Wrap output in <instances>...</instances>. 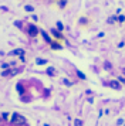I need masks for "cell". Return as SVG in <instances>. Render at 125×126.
I'll return each mask as SVG.
<instances>
[{
    "mask_svg": "<svg viewBox=\"0 0 125 126\" xmlns=\"http://www.w3.org/2000/svg\"><path fill=\"white\" fill-rule=\"evenodd\" d=\"M11 123L13 125H24L26 123V118L21 116V115H19L17 112L13 113V118H11Z\"/></svg>",
    "mask_w": 125,
    "mask_h": 126,
    "instance_id": "6da1fadb",
    "label": "cell"
},
{
    "mask_svg": "<svg viewBox=\"0 0 125 126\" xmlns=\"http://www.w3.org/2000/svg\"><path fill=\"white\" fill-rule=\"evenodd\" d=\"M23 71V68L21 67H17V68H13V69H4L3 72H1V75L3 77H14V75H17L19 72H21Z\"/></svg>",
    "mask_w": 125,
    "mask_h": 126,
    "instance_id": "7a4b0ae2",
    "label": "cell"
},
{
    "mask_svg": "<svg viewBox=\"0 0 125 126\" xmlns=\"http://www.w3.org/2000/svg\"><path fill=\"white\" fill-rule=\"evenodd\" d=\"M9 55H11V57H21V55H24V50L23 48H16V50L9 52Z\"/></svg>",
    "mask_w": 125,
    "mask_h": 126,
    "instance_id": "3957f363",
    "label": "cell"
},
{
    "mask_svg": "<svg viewBox=\"0 0 125 126\" xmlns=\"http://www.w3.org/2000/svg\"><path fill=\"white\" fill-rule=\"evenodd\" d=\"M28 34L31 35V37H36V35L39 34V29L36 26H30L28 27Z\"/></svg>",
    "mask_w": 125,
    "mask_h": 126,
    "instance_id": "277c9868",
    "label": "cell"
},
{
    "mask_svg": "<svg viewBox=\"0 0 125 126\" xmlns=\"http://www.w3.org/2000/svg\"><path fill=\"white\" fill-rule=\"evenodd\" d=\"M108 85L111 86V88H114V89H121V85H119L117 81H111V82H109Z\"/></svg>",
    "mask_w": 125,
    "mask_h": 126,
    "instance_id": "5b68a950",
    "label": "cell"
},
{
    "mask_svg": "<svg viewBox=\"0 0 125 126\" xmlns=\"http://www.w3.org/2000/svg\"><path fill=\"white\" fill-rule=\"evenodd\" d=\"M40 33H41V34H43V38H44V40L47 41V43H50V44H51V38H50V37H48V34H47V33H45L44 30H41V31H40Z\"/></svg>",
    "mask_w": 125,
    "mask_h": 126,
    "instance_id": "8992f818",
    "label": "cell"
},
{
    "mask_svg": "<svg viewBox=\"0 0 125 126\" xmlns=\"http://www.w3.org/2000/svg\"><path fill=\"white\" fill-rule=\"evenodd\" d=\"M51 33H53V34L56 35V37H58V38H61V37H62L61 33H60V31H57V30H54V29L51 30Z\"/></svg>",
    "mask_w": 125,
    "mask_h": 126,
    "instance_id": "52a82bcc",
    "label": "cell"
},
{
    "mask_svg": "<svg viewBox=\"0 0 125 126\" xmlns=\"http://www.w3.org/2000/svg\"><path fill=\"white\" fill-rule=\"evenodd\" d=\"M51 48H53V50H60L61 46H58L57 43H51Z\"/></svg>",
    "mask_w": 125,
    "mask_h": 126,
    "instance_id": "ba28073f",
    "label": "cell"
},
{
    "mask_svg": "<svg viewBox=\"0 0 125 126\" xmlns=\"http://www.w3.org/2000/svg\"><path fill=\"white\" fill-rule=\"evenodd\" d=\"M36 63L39 64V65H41V64H47V60H41V58H37V60H36Z\"/></svg>",
    "mask_w": 125,
    "mask_h": 126,
    "instance_id": "9c48e42d",
    "label": "cell"
},
{
    "mask_svg": "<svg viewBox=\"0 0 125 126\" xmlns=\"http://www.w3.org/2000/svg\"><path fill=\"white\" fill-rule=\"evenodd\" d=\"M54 72H56V71H54L53 67H50V68L47 69V74H48V75H54Z\"/></svg>",
    "mask_w": 125,
    "mask_h": 126,
    "instance_id": "30bf717a",
    "label": "cell"
},
{
    "mask_svg": "<svg viewBox=\"0 0 125 126\" xmlns=\"http://www.w3.org/2000/svg\"><path fill=\"white\" fill-rule=\"evenodd\" d=\"M17 91L20 92V94H23V92H24V89H23V85H21V84H17Z\"/></svg>",
    "mask_w": 125,
    "mask_h": 126,
    "instance_id": "8fae6325",
    "label": "cell"
},
{
    "mask_svg": "<svg viewBox=\"0 0 125 126\" xmlns=\"http://www.w3.org/2000/svg\"><path fill=\"white\" fill-rule=\"evenodd\" d=\"M1 119L7 120V119H9V113H7V112H3V113H1Z\"/></svg>",
    "mask_w": 125,
    "mask_h": 126,
    "instance_id": "7c38bea8",
    "label": "cell"
},
{
    "mask_svg": "<svg viewBox=\"0 0 125 126\" xmlns=\"http://www.w3.org/2000/svg\"><path fill=\"white\" fill-rule=\"evenodd\" d=\"M57 29L60 30V31H61V30L64 29V26H62V23H61V21H57Z\"/></svg>",
    "mask_w": 125,
    "mask_h": 126,
    "instance_id": "4fadbf2b",
    "label": "cell"
},
{
    "mask_svg": "<svg viewBox=\"0 0 125 126\" xmlns=\"http://www.w3.org/2000/svg\"><path fill=\"white\" fill-rule=\"evenodd\" d=\"M74 126H83V122L80 119H75V122H74Z\"/></svg>",
    "mask_w": 125,
    "mask_h": 126,
    "instance_id": "5bb4252c",
    "label": "cell"
},
{
    "mask_svg": "<svg viewBox=\"0 0 125 126\" xmlns=\"http://www.w3.org/2000/svg\"><path fill=\"white\" fill-rule=\"evenodd\" d=\"M77 75H78V77H80V78H81V79H85V75L83 74L81 71H77Z\"/></svg>",
    "mask_w": 125,
    "mask_h": 126,
    "instance_id": "9a60e30c",
    "label": "cell"
},
{
    "mask_svg": "<svg viewBox=\"0 0 125 126\" xmlns=\"http://www.w3.org/2000/svg\"><path fill=\"white\" fill-rule=\"evenodd\" d=\"M65 4H67V0H61L60 1V7H64Z\"/></svg>",
    "mask_w": 125,
    "mask_h": 126,
    "instance_id": "2e32d148",
    "label": "cell"
},
{
    "mask_svg": "<svg viewBox=\"0 0 125 126\" xmlns=\"http://www.w3.org/2000/svg\"><path fill=\"white\" fill-rule=\"evenodd\" d=\"M24 9H26V12H33V10H34V9H33L31 6H26Z\"/></svg>",
    "mask_w": 125,
    "mask_h": 126,
    "instance_id": "e0dca14e",
    "label": "cell"
},
{
    "mask_svg": "<svg viewBox=\"0 0 125 126\" xmlns=\"http://www.w3.org/2000/svg\"><path fill=\"white\" fill-rule=\"evenodd\" d=\"M1 68H3V69H7V68H10V65H9V64H3V65H1Z\"/></svg>",
    "mask_w": 125,
    "mask_h": 126,
    "instance_id": "ac0fdd59",
    "label": "cell"
},
{
    "mask_svg": "<svg viewBox=\"0 0 125 126\" xmlns=\"http://www.w3.org/2000/svg\"><path fill=\"white\" fill-rule=\"evenodd\" d=\"M114 20L117 21V17H109V20H108V23H114Z\"/></svg>",
    "mask_w": 125,
    "mask_h": 126,
    "instance_id": "d6986e66",
    "label": "cell"
},
{
    "mask_svg": "<svg viewBox=\"0 0 125 126\" xmlns=\"http://www.w3.org/2000/svg\"><path fill=\"white\" fill-rule=\"evenodd\" d=\"M14 26H16V27H21V23H20V21H14Z\"/></svg>",
    "mask_w": 125,
    "mask_h": 126,
    "instance_id": "ffe728a7",
    "label": "cell"
},
{
    "mask_svg": "<svg viewBox=\"0 0 125 126\" xmlns=\"http://www.w3.org/2000/svg\"><path fill=\"white\" fill-rule=\"evenodd\" d=\"M122 123H124V120H122V119H118V122H117V125H119V126H121Z\"/></svg>",
    "mask_w": 125,
    "mask_h": 126,
    "instance_id": "44dd1931",
    "label": "cell"
},
{
    "mask_svg": "<svg viewBox=\"0 0 125 126\" xmlns=\"http://www.w3.org/2000/svg\"><path fill=\"white\" fill-rule=\"evenodd\" d=\"M64 84H65V85H71V82H70V81H67V79H64Z\"/></svg>",
    "mask_w": 125,
    "mask_h": 126,
    "instance_id": "7402d4cb",
    "label": "cell"
},
{
    "mask_svg": "<svg viewBox=\"0 0 125 126\" xmlns=\"http://www.w3.org/2000/svg\"><path fill=\"white\" fill-rule=\"evenodd\" d=\"M118 20H119V21H124L125 18H124V16H119V17H118Z\"/></svg>",
    "mask_w": 125,
    "mask_h": 126,
    "instance_id": "603a6c76",
    "label": "cell"
},
{
    "mask_svg": "<svg viewBox=\"0 0 125 126\" xmlns=\"http://www.w3.org/2000/svg\"><path fill=\"white\" fill-rule=\"evenodd\" d=\"M23 126H28V125H27V123H24V125H23Z\"/></svg>",
    "mask_w": 125,
    "mask_h": 126,
    "instance_id": "cb8c5ba5",
    "label": "cell"
},
{
    "mask_svg": "<svg viewBox=\"0 0 125 126\" xmlns=\"http://www.w3.org/2000/svg\"><path fill=\"white\" fill-rule=\"evenodd\" d=\"M0 122H1V118H0Z\"/></svg>",
    "mask_w": 125,
    "mask_h": 126,
    "instance_id": "d4e9b609",
    "label": "cell"
}]
</instances>
